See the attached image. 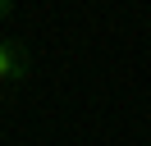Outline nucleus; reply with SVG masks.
Segmentation results:
<instances>
[{"label": "nucleus", "mask_w": 151, "mask_h": 146, "mask_svg": "<svg viewBox=\"0 0 151 146\" xmlns=\"http://www.w3.org/2000/svg\"><path fill=\"white\" fill-rule=\"evenodd\" d=\"M23 73H28V55H23L19 41H0V82H19Z\"/></svg>", "instance_id": "f257e3e1"}, {"label": "nucleus", "mask_w": 151, "mask_h": 146, "mask_svg": "<svg viewBox=\"0 0 151 146\" xmlns=\"http://www.w3.org/2000/svg\"><path fill=\"white\" fill-rule=\"evenodd\" d=\"M9 5H14V0H0V14H9Z\"/></svg>", "instance_id": "f03ea898"}]
</instances>
